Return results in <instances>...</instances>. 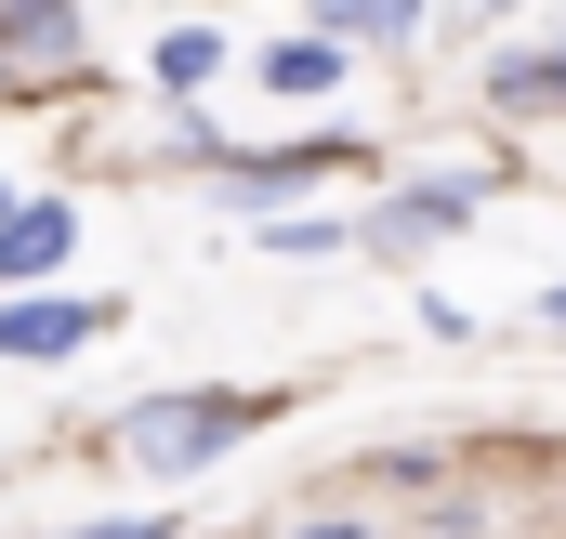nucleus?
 <instances>
[{"label":"nucleus","instance_id":"7ed1b4c3","mask_svg":"<svg viewBox=\"0 0 566 539\" xmlns=\"http://www.w3.org/2000/svg\"><path fill=\"white\" fill-rule=\"evenodd\" d=\"M66 237H80V211H53V198H13V211H0V289L53 276V264H66Z\"/></svg>","mask_w":566,"mask_h":539},{"label":"nucleus","instance_id":"1a4fd4ad","mask_svg":"<svg viewBox=\"0 0 566 539\" xmlns=\"http://www.w3.org/2000/svg\"><path fill=\"white\" fill-rule=\"evenodd\" d=\"M329 27H382L396 40V27H422V0H329Z\"/></svg>","mask_w":566,"mask_h":539},{"label":"nucleus","instance_id":"9b49d317","mask_svg":"<svg viewBox=\"0 0 566 539\" xmlns=\"http://www.w3.org/2000/svg\"><path fill=\"white\" fill-rule=\"evenodd\" d=\"M541 316H566V289H541Z\"/></svg>","mask_w":566,"mask_h":539},{"label":"nucleus","instance_id":"423d86ee","mask_svg":"<svg viewBox=\"0 0 566 539\" xmlns=\"http://www.w3.org/2000/svg\"><path fill=\"white\" fill-rule=\"evenodd\" d=\"M396 211H409L422 237H448V224H474V171H434V184H409Z\"/></svg>","mask_w":566,"mask_h":539},{"label":"nucleus","instance_id":"9d476101","mask_svg":"<svg viewBox=\"0 0 566 539\" xmlns=\"http://www.w3.org/2000/svg\"><path fill=\"white\" fill-rule=\"evenodd\" d=\"M80 539H171V527H80Z\"/></svg>","mask_w":566,"mask_h":539},{"label":"nucleus","instance_id":"6e6552de","mask_svg":"<svg viewBox=\"0 0 566 539\" xmlns=\"http://www.w3.org/2000/svg\"><path fill=\"white\" fill-rule=\"evenodd\" d=\"M66 40H80V27H66V0H27V13L0 27V53H66Z\"/></svg>","mask_w":566,"mask_h":539},{"label":"nucleus","instance_id":"f03ea898","mask_svg":"<svg viewBox=\"0 0 566 539\" xmlns=\"http://www.w3.org/2000/svg\"><path fill=\"white\" fill-rule=\"evenodd\" d=\"M106 316H119V303H66V289H27V303L0 316V356H40V369H53V356H80Z\"/></svg>","mask_w":566,"mask_h":539},{"label":"nucleus","instance_id":"f257e3e1","mask_svg":"<svg viewBox=\"0 0 566 539\" xmlns=\"http://www.w3.org/2000/svg\"><path fill=\"white\" fill-rule=\"evenodd\" d=\"M238 434H251V395H158V408H133V447L158 474H198V461L238 447Z\"/></svg>","mask_w":566,"mask_h":539},{"label":"nucleus","instance_id":"f8f14e48","mask_svg":"<svg viewBox=\"0 0 566 539\" xmlns=\"http://www.w3.org/2000/svg\"><path fill=\"white\" fill-rule=\"evenodd\" d=\"M303 539H356V527H303Z\"/></svg>","mask_w":566,"mask_h":539},{"label":"nucleus","instance_id":"0eeeda50","mask_svg":"<svg viewBox=\"0 0 566 539\" xmlns=\"http://www.w3.org/2000/svg\"><path fill=\"white\" fill-rule=\"evenodd\" d=\"M211 66H224V40H211V27H171V40H158V80H171V93H198Z\"/></svg>","mask_w":566,"mask_h":539},{"label":"nucleus","instance_id":"20e7f679","mask_svg":"<svg viewBox=\"0 0 566 539\" xmlns=\"http://www.w3.org/2000/svg\"><path fill=\"white\" fill-rule=\"evenodd\" d=\"M501 106H566V40H541V53H501V80H488Z\"/></svg>","mask_w":566,"mask_h":539},{"label":"nucleus","instance_id":"39448f33","mask_svg":"<svg viewBox=\"0 0 566 539\" xmlns=\"http://www.w3.org/2000/svg\"><path fill=\"white\" fill-rule=\"evenodd\" d=\"M329 80H343L329 40H277V53H264V93H329Z\"/></svg>","mask_w":566,"mask_h":539}]
</instances>
